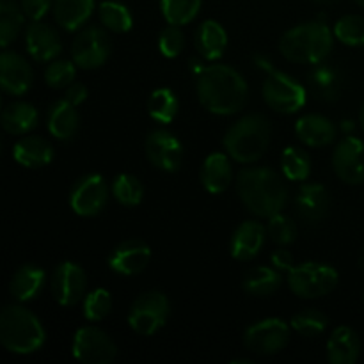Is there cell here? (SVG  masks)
I'll return each instance as SVG.
<instances>
[{"instance_id": "obj_17", "label": "cell", "mask_w": 364, "mask_h": 364, "mask_svg": "<svg viewBox=\"0 0 364 364\" xmlns=\"http://www.w3.org/2000/svg\"><path fill=\"white\" fill-rule=\"evenodd\" d=\"M151 258L148 244L141 240H128L121 244L110 256V269L123 276H135L142 272Z\"/></svg>"}, {"instance_id": "obj_2", "label": "cell", "mask_w": 364, "mask_h": 364, "mask_svg": "<svg viewBox=\"0 0 364 364\" xmlns=\"http://www.w3.org/2000/svg\"><path fill=\"white\" fill-rule=\"evenodd\" d=\"M238 194L244 205L258 217H272L287 203V187L279 174L267 167L244 169L238 174Z\"/></svg>"}, {"instance_id": "obj_41", "label": "cell", "mask_w": 364, "mask_h": 364, "mask_svg": "<svg viewBox=\"0 0 364 364\" xmlns=\"http://www.w3.org/2000/svg\"><path fill=\"white\" fill-rule=\"evenodd\" d=\"M269 235L276 244L288 245L297 238V224L283 213H276L269 220Z\"/></svg>"}, {"instance_id": "obj_9", "label": "cell", "mask_w": 364, "mask_h": 364, "mask_svg": "<svg viewBox=\"0 0 364 364\" xmlns=\"http://www.w3.org/2000/svg\"><path fill=\"white\" fill-rule=\"evenodd\" d=\"M110 48H112V43H110L109 34L100 27H89L75 38L71 45V55L77 66L92 70V68L102 66L109 59Z\"/></svg>"}, {"instance_id": "obj_12", "label": "cell", "mask_w": 364, "mask_h": 364, "mask_svg": "<svg viewBox=\"0 0 364 364\" xmlns=\"http://www.w3.org/2000/svg\"><path fill=\"white\" fill-rule=\"evenodd\" d=\"M333 166L345 183H364V142L355 137L343 139L333 155Z\"/></svg>"}, {"instance_id": "obj_26", "label": "cell", "mask_w": 364, "mask_h": 364, "mask_svg": "<svg viewBox=\"0 0 364 364\" xmlns=\"http://www.w3.org/2000/svg\"><path fill=\"white\" fill-rule=\"evenodd\" d=\"M45 283V272L34 265H25L13 276L9 291L18 301H31L41 290Z\"/></svg>"}, {"instance_id": "obj_19", "label": "cell", "mask_w": 364, "mask_h": 364, "mask_svg": "<svg viewBox=\"0 0 364 364\" xmlns=\"http://www.w3.org/2000/svg\"><path fill=\"white\" fill-rule=\"evenodd\" d=\"M265 242V228L255 220H247L235 231L231 238V255L238 262H251L256 258Z\"/></svg>"}, {"instance_id": "obj_42", "label": "cell", "mask_w": 364, "mask_h": 364, "mask_svg": "<svg viewBox=\"0 0 364 364\" xmlns=\"http://www.w3.org/2000/svg\"><path fill=\"white\" fill-rule=\"evenodd\" d=\"M75 66L68 60H55L45 71V80L50 87L60 89L73 84Z\"/></svg>"}, {"instance_id": "obj_38", "label": "cell", "mask_w": 364, "mask_h": 364, "mask_svg": "<svg viewBox=\"0 0 364 364\" xmlns=\"http://www.w3.org/2000/svg\"><path fill=\"white\" fill-rule=\"evenodd\" d=\"M327 316L316 309H306L291 318V327L306 338H315L327 329Z\"/></svg>"}, {"instance_id": "obj_24", "label": "cell", "mask_w": 364, "mask_h": 364, "mask_svg": "<svg viewBox=\"0 0 364 364\" xmlns=\"http://www.w3.org/2000/svg\"><path fill=\"white\" fill-rule=\"evenodd\" d=\"M14 160L23 167L48 166L53 159V149L45 139L27 137L14 146Z\"/></svg>"}, {"instance_id": "obj_49", "label": "cell", "mask_w": 364, "mask_h": 364, "mask_svg": "<svg viewBox=\"0 0 364 364\" xmlns=\"http://www.w3.org/2000/svg\"><path fill=\"white\" fill-rule=\"evenodd\" d=\"M315 2H333V0H315Z\"/></svg>"}, {"instance_id": "obj_40", "label": "cell", "mask_w": 364, "mask_h": 364, "mask_svg": "<svg viewBox=\"0 0 364 364\" xmlns=\"http://www.w3.org/2000/svg\"><path fill=\"white\" fill-rule=\"evenodd\" d=\"M112 309V297L107 290L100 288V290H95L92 294H89L85 297L84 302V315L85 318L91 320V322H98V320L105 318L107 315Z\"/></svg>"}, {"instance_id": "obj_23", "label": "cell", "mask_w": 364, "mask_h": 364, "mask_svg": "<svg viewBox=\"0 0 364 364\" xmlns=\"http://www.w3.org/2000/svg\"><path fill=\"white\" fill-rule=\"evenodd\" d=\"M201 181L212 194H220L231 183L230 160L223 153H213L205 160L201 169Z\"/></svg>"}, {"instance_id": "obj_32", "label": "cell", "mask_w": 364, "mask_h": 364, "mask_svg": "<svg viewBox=\"0 0 364 364\" xmlns=\"http://www.w3.org/2000/svg\"><path fill=\"white\" fill-rule=\"evenodd\" d=\"M23 25V14L14 0H0V43L9 46Z\"/></svg>"}, {"instance_id": "obj_16", "label": "cell", "mask_w": 364, "mask_h": 364, "mask_svg": "<svg viewBox=\"0 0 364 364\" xmlns=\"http://www.w3.org/2000/svg\"><path fill=\"white\" fill-rule=\"evenodd\" d=\"M0 84L9 95H23L32 84V70L27 60L14 52H4L0 55Z\"/></svg>"}, {"instance_id": "obj_11", "label": "cell", "mask_w": 364, "mask_h": 364, "mask_svg": "<svg viewBox=\"0 0 364 364\" xmlns=\"http://www.w3.org/2000/svg\"><path fill=\"white\" fill-rule=\"evenodd\" d=\"M288 340H290V331L279 318H269L255 323L249 327L244 336L245 347L262 355L277 354L287 347Z\"/></svg>"}, {"instance_id": "obj_28", "label": "cell", "mask_w": 364, "mask_h": 364, "mask_svg": "<svg viewBox=\"0 0 364 364\" xmlns=\"http://www.w3.org/2000/svg\"><path fill=\"white\" fill-rule=\"evenodd\" d=\"M196 45H198L199 53L205 59H219L228 45L226 31L217 21H205L198 32V41H196Z\"/></svg>"}, {"instance_id": "obj_43", "label": "cell", "mask_w": 364, "mask_h": 364, "mask_svg": "<svg viewBox=\"0 0 364 364\" xmlns=\"http://www.w3.org/2000/svg\"><path fill=\"white\" fill-rule=\"evenodd\" d=\"M183 45H185V39H183V34H181V31L178 28V25L171 23L169 27L160 34V39H159L160 52H162L166 57H169V59L180 55V52L183 50Z\"/></svg>"}, {"instance_id": "obj_4", "label": "cell", "mask_w": 364, "mask_h": 364, "mask_svg": "<svg viewBox=\"0 0 364 364\" xmlns=\"http://www.w3.org/2000/svg\"><path fill=\"white\" fill-rule=\"evenodd\" d=\"M270 144V124L262 114H251L230 128L224 139L228 153L237 162L252 164L265 155Z\"/></svg>"}, {"instance_id": "obj_47", "label": "cell", "mask_w": 364, "mask_h": 364, "mask_svg": "<svg viewBox=\"0 0 364 364\" xmlns=\"http://www.w3.org/2000/svg\"><path fill=\"white\" fill-rule=\"evenodd\" d=\"M359 121H361V127H363V130H364V103H363V107H361V114H359Z\"/></svg>"}, {"instance_id": "obj_44", "label": "cell", "mask_w": 364, "mask_h": 364, "mask_svg": "<svg viewBox=\"0 0 364 364\" xmlns=\"http://www.w3.org/2000/svg\"><path fill=\"white\" fill-rule=\"evenodd\" d=\"M50 6H52V0H21V9L34 21L41 20L48 13Z\"/></svg>"}, {"instance_id": "obj_27", "label": "cell", "mask_w": 364, "mask_h": 364, "mask_svg": "<svg viewBox=\"0 0 364 364\" xmlns=\"http://www.w3.org/2000/svg\"><path fill=\"white\" fill-rule=\"evenodd\" d=\"M78 123H80V119H78L77 109H75L73 103L63 100V102L53 105L48 117V128L53 137L60 139V141L71 139L77 134Z\"/></svg>"}, {"instance_id": "obj_37", "label": "cell", "mask_w": 364, "mask_h": 364, "mask_svg": "<svg viewBox=\"0 0 364 364\" xmlns=\"http://www.w3.org/2000/svg\"><path fill=\"white\" fill-rule=\"evenodd\" d=\"M114 198L124 206H137L142 201L144 188L134 174H119L114 181Z\"/></svg>"}, {"instance_id": "obj_20", "label": "cell", "mask_w": 364, "mask_h": 364, "mask_svg": "<svg viewBox=\"0 0 364 364\" xmlns=\"http://www.w3.org/2000/svg\"><path fill=\"white\" fill-rule=\"evenodd\" d=\"M25 43H27L28 53L34 57L39 63L45 60L55 59L60 53V41L57 38L55 31L45 23L34 21L31 27L27 28V36H25Z\"/></svg>"}, {"instance_id": "obj_5", "label": "cell", "mask_w": 364, "mask_h": 364, "mask_svg": "<svg viewBox=\"0 0 364 364\" xmlns=\"http://www.w3.org/2000/svg\"><path fill=\"white\" fill-rule=\"evenodd\" d=\"M0 341L14 354H31L45 343V331L28 309L7 306L0 315Z\"/></svg>"}, {"instance_id": "obj_22", "label": "cell", "mask_w": 364, "mask_h": 364, "mask_svg": "<svg viewBox=\"0 0 364 364\" xmlns=\"http://www.w3.org/2000/svg\"><path fill=\"white\" fill-rule=\"evenodd\" d=\"M297 135L304 144L313 146V148H322V146L331 144L336 137V128L327 117L318 116V114H309V116L301 117L297 121Z\"/></svg>"}, {"instance_id": "obj_10", "label": "cell", "mask_w": 364, "mask_h": 364, "mask_svg": "<svg viewBox=\"0 0 364 364\" xmlns=\"http://www.w3.org/2000/svg\"><path fill=\"white\" fill-rule=\"evenodd\" d=\"M117 354L116 343L98 327H82L73 340V355L85 364H107Z\"/></svg>"}, {"instance_id": "obj_36", "label": "cell", "mask_w": 364, "mask_h": 364, "mask_svg": "<svg viewBox=\"0 0 364 364\" xmlns=\"http://www.w3.org/2000/svg\"><path fill=\"white\" fill-rule=\"evenodd\" d=\"M201 9V0H162L164 16L173 25H185Z\"/></svg>"}, {"instance_id": "obj_3", "label": "cell", "mask_w": 364, "mask_h": 364, "mask_svg": "<svg viewBox=\"0 0 364 364\" xmlns=\"http://www.w3.org/2000/svg\"><path fill=\"white\" fill-rule=\"evenodd\" d=\"M333 36L320 21L299 25L281 38L279 50L288 60L299 64H318L329 55Z\"/></svg>"}, {"instance_id": "obj_25", "label": "cell", "mask_w": 364, "mask_h": 364, "mask_svg": "<svg viewBox=\"0 0 364 364\" xmlns=\"http://www.w3.org/2000/svg\"><path fill=\"white\" fill-rule=\"evenodd\" d=\"M95 9V0H57L53 6V16L57 23L66 31L80 27Z\"/></svg>"}, {"instance_id": "obj_45", "label": "cell", "mask_w": 364, "mask_h": 364, "mask_svg": "<svg viewBox=\"0 0 364 364\" xmlns=\"http://www.w3.org/2000/svg\"><path fill=\"white\" fill-rule=\"evenodd\" d=\"M85 98H87V89H85L84 84H71L70 87H68L66 96H64V100L73 103L75 107L80 105Z\"/></svg>"}, {"instance_id": "obj_21", "label": "cell", "mask_w": 364, "mask_h": 364, "mask_svg": "<svg viewBox=\"0 0 364 364\" xmlns=\"http://www.w3.org/2000/svg\"><path fill=\"white\" fill-rule=\"evenodd\" d=\"M361 354V341L350 327H338L327 343V358L333 364H354Z\"/></svg>"}, {"instance_id": "obj_35", "label": "cell", "mask_w": 364, "mask_h": 364, "mask_svg": "<svg viewBox=\"0 0 364 364\" xmlns=\"http://www.w3.org/2000/svg\"><path fill=\"white\" fill-rule=\"evenodd\" d=\"M100 20L109 31L117 34H123L132 28L130 11L119 2H103L100 6Z\"/></svg>"}, {"instance_id": "obj_6", "label": "cell", "mask_w": 364, "mask_h": 364, "mask_svg": "<svg viewBox=\"0 0 364 364\" xmlns=\"http://www.w3.org/2000/svg\"><path fill=\"white\" fill-rule=\"evenodd\" d=\"M258 63L267 71V78L263 82V98L269 103L270 109L283 114L297 112L299 109H302L306 103L304 87L263 59H258Z\"/></svg>"}, {"instance_id": "obj_31", "label": "cell", "mask_w": 364, "mask_h": 364, "mask_svg": "<svg viewBox=\"0 0 364 364\" xmlns=\"http://www.w3.org/2000/svg\"><path fill=\"white\" fill-rule=\"evenodd\" d=\"M309 84H311L313 92L316 98L323 102H334L338 100L341 91V78L334 68L318 66L309 75Z\"/></svg>"}, {"instance_id": "obj_7", "label": "cell", "mask_w": 364, "mask_h": 364, "mask_svg": "<svg viewBox=\"0 0 364 364\" xmlns=\"http://www.w3.org/2000/svg\"><path fill=\"white\" fill-rule=\"evenodd\" d=\"M288 284L302 299H318L331 294L338 284V272L322 263H304L288 272Z\"/></svg>"}, {"instance_id": "obj_33", "label": "cell", "mask_w": 364, "mask_h": 364, "mask_svg": "<svg viewBox=\"0 0 364 364\" xmlns=\"http://www.w3.org/2000/svg\"><path fill=\"white\" fill-rule=\"evenodd\" d=\"M149 116L159 123H171L178 112V100L169 89H156L148 100Z\"/></svg>"}, {"instance_id": "obj_8", "label": "cell", "mask_w": 364, "mask_h": 364, "mask_svg": "<svg viewBox=\"0 0 364 364\" xmlns=\"http://www.w3.org/2000/svg\"><path fill=\"white\" fill-rule=\"evenodd\" d=\"M169 316V302L160 291H148L134 302L128 315L130 327L137 334L149 336L162 329Z\"/></svg>"}, {"instance_id": "obj_30", "label": "cell", "mask_w": 364, "mask_h": 364, "mask_svg": "<svg viewBox=\"0 0 364 364\" xmlns=\"http://www.w3.org/2000/svg\"><path fill=\"white\" fill-rule=\"evenodd\" d=\"M281 287V276L269 267H256L244 277V290L255 297H267Z\"/></svg>"}, {"instance_id": "obj_18", "label": "cell", "mask_w": 364, "mask_h": 364, "mask_svg": "<svg viewBox=\"0 0 364 364\" xmlns=\"http://www.w3.org/2000/svg\"><path fill=\"white\" fill-rule=\"evenodd\" d=\"M295 203H297V212L302 219L308 223H320L329 212L331 198L323 185L308 183L302 185Z\"/></svg>"}, {"instance_id": "obj_15", "label": "cell", "mask_w": 364, "mask_h": 364, "mask_svg": "<svg viewBox=\"0 0 364 364\" xmlns=\"http://www.w3.org/2000/svg\"><path fill=\"white\" fill-rule=\"evenodd\" d=\"M87 279L85 272L75 263H63L53 272L52 294L60 306H73L84 297Z\"/></svg>"}, {"instance_id": "obj_46", "label": "cell", "mask_w": 364, "mask_h": 364, "mask_svg": "<svg viewBox=\"0 0 364 364\" xmlns=\"http://www.w3.org/2000/svg\"><path fill=\"white\" fill-rule=\"evenodd\" d=\"M272 263L277 270H287V272H290V270L294 269V258H291L290 252L284 251V249H279V251L274 252Z\"/></svg>"}, {"instance_id": "obj_1", "label": "cell", "mask_w": 364, "mask_h": 364, "mask_svg": "<svg viewBox=\"0 0 364 364\" xmlns=\"http://www.w3.org/2000/svg\"><path fill=\"white\" fill-rule=\"evenodd\" d=\"M198 95L205 109L213 114L228 116V114L238 112L245 105L247 84L237 70L217 64L201 71Z\"/></svg>"}, {"instance_id": "obj_29", "label": "cell", "mask_w": 364, "mask_h": 364, "mask_svg": "<svg viewBox=\"0 0 364 364\" xmlns=\"http://www.w3.org/2000/svg\"><path fill=\"white\" fill-rule=\"evenodd\" d=\"M36 123H38V112L28 103H11L2 112V127L9 134H27L36 127Z\"/></svg>"}, {"instance_id": "obj_48", "label": "cell", "mask_w": 364, "mask_h": 364, "mask_svg": "<svg viewBox=\"0 0 364 364\" xmlns=\"http://www.w3.org/2000/svg\"><path fill=\"white\" fill-rule=\"evenodd\" d=\"M355 2H358L359 6H363V7H364V0H355Z\"/></svg>"}, {"instance_id": "obj_34", "label": "cell", "mask_w": 364, "mask_h": 364, "mask_svg": "<svg viewBox=\"0 0 364 364\" xmlns=\"http://www.w3.org/2000/svg\"><path fill=\"white\" fill-rule=\"evenodd\" d=\"M281 162H283L284 176L291 181L308 180L309 173H311V160H309L308 153L294 148V146L284 149Z\"/></svg>"}, {"instance_id": "obj_13", "label": "cell", "mask_w": 364, "mask_h": 364, "mask_svg": "<svg viewBox=\"0 0 364 364\" xmlns=\"http://www.w3.org/2000/svg\"><path fill=\"white\" fill-rule=\"evenodd\" d=\"M109 199V188L98 174H91L78 181L71 191V208L84 217H92L103 210Z\"/></svg>"}, {"instance_id": "obj_14", "label": "cell", "mask_w": 364, "mask_h": 364, "mask_svg": "<svg viewBox=\"0 0 364 364\" xmlns=\"http://www.w3.org/2000/svg\"><path fill=\"white\" fill-rule=\"evenodd\" d=\"M146 155L153 166L167 173H174L181 166L183 148L173 134L166 130H156L146 139Z\"/></svg>"}, {"instance_id": "obj_39", "label": "cell", "mask_w": 364, "mask_h": 364, "mask_svg": "<svg viewBox=\"0 0 364 364\" xmlns=\"http://www.w3.org/2000/svg\"><path fill=\"white\" fill-rule=\"evenodd\" d=\"M334 34L345 45H364V18L359 16V14L343 16L334 27Z\"/></svg>"}]
</instances>
